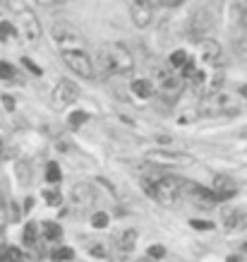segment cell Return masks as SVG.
<instances>
[{"instance_id":"44dd1931","label":"cell","mask_w":247,"mask_h":262,"mask_svg":"<svg viewBox=\"0 0 247 262\" xmlns=\"http://www.w3.org/2000/svg\"><path fill=\"white\" fill-rule=\"evenodd\" d=\"M60 178H62V173H60V166H58L56 161H51V164L46 166V181H48L51 186H56V183H60Z\"/></svg>"},{"instance_id":"e575fe53","label":"cell","mask_w":247,"mask_h":262,"mask_svg":"<svg viewBox=\"0 0 247 262\" xmlns=\"http://www.w3.org/2000/svg\"><path fill=\"white\" fill-rule=\"evenodd\" d=\"M161 5H163V7H180L183 2H161Z\"/></svg>"},{"instance_id":"d4e9b609","label":"cell","mask_w":247,"mask_h":262,"mask_svg":"<svg viewBox=\"0 0 247 262\" xmlns=\"http://www.w3.org/2000/svg\"><path fill=\"white\" fill-rule=\"evenodd\" d=\"M187 60H190V58H187L185 51H175V53L171 56V65L173 68H178V70H183V65H185Z\"/></svg>"},{"instance_id":"4316f807","label":"cell","mask_w":247,"mask_h":262,"mask_svg":"<svg viewBox=\"0 0 247 262\" xmlns=\"http://www.w3.org/2000/svg\"><path fill=\"white\" fill-rule=\"evenodd\" d=\"M92 224H94V228H106L108 226V214L106 212H94Z\"/></svg>"},{"instance_id":"8d00e7d4","label":"cell","mask_w":247,"mask_h":262,"mask_svg":"<svg viewBox=\"0 0 247 262\" xmlns=\"http://www.w3.org/2000/svg\"><path fill=\"white\" fill-rule=\"evenodd\" d=\"M137 262H154V260H149V258H142V260H137Z\"/></svg>"},{"instance_id":"8992f818","label":"cell","mask_w":247,"mask_h":262,"mask_svg":"<svg viewBox=\"0 0 247 262\" xmlns=\"http://www.w3.org/2000/svg\"><path fill=\"white\" fill-rule=\"evenodd\" d=\"M154 169H173V166H192L194 156L185 151H171V150H152L144 156Z\"/></svg>"},{"instance_id":"ac0fdd59","label":"cell","mask_w":247,"mask_h":262,"mask_svg":"<svg viewBox=\"0 0 247 262\" xmlns=\"http://www.w3.org/2000/svg\"><path fill=\"white\" fill-rule=\"evenodd\" d=\"M134 241H137V231H134V228L125 231V233H123V238H120V243H118L120 253H130V250L134 248Z\"/></svg>"},{"instance_id":"9a60e30c","label":"cell","mask_w":247,"mask_h":262,"mask_svg":"<svg viewBox=\"0 0 247 262\" xmlns=\"http://www.w3.org/2000/svg\"><path fill=\"white\" fill-rule=\"evenodd\" d=\"M60 236H62V228H60L56 222H46V224H43V238H46L48 243H58Z\"/></svg>"},{"instance_id":"603a6c76","label":"cell","mask_w":247,"mask_h":262,"mask_svg":"<svg viewBox=\"0 0 247 262\" xmlns=\"http://www.w3.org/2000/svg\"><path fill=\"white\" fill-rule=\"evenodd\" d=\"M87 120H89V113H84V111L70 113V128H79V125H84Z\"/></svg>"},{"instance_id":"9c48e42d","label":"cell","mask_w":247,"mask_h":262,"mask_svg":"<svg viewBox=\"0 0 247 262\" xmlns=\"http://www.w3.org/2000/svg\"><path fill=\"white\" fill-rule=\"evenodd\" d=\"M180 197H190V200H194L197 207H214L218 202L209 187L197 186V183H192V181H180Z\"/></svg>"},{"instance_id":"83f0119b","label":"cell","mask_w":247,"mask_h":262,"mask_svg":"<svg viewBox=\"0 0 247 262\" xmlns=\"http://www.w3.org/2000/svg\"><path fill=\"white\" fill-rule=\"evenodd\" d=\"M163 255H166V248H163V245H152V248H149V253H147V258L154 260V262L161 260Z\"/></svg>"},{"instance_id":"f1b7e54d","label":"cell","mask_w":247,"mask_h":262,"mask_svg":"<svg viewBox=\"0 0 247 262\" xmlns=\"http://www.w3.org/2000/svg\"><path fill=\"white\" fill-rule=\"evenodd\" d=\"M87 250H89V253H94V255H106V250H103L101 241H92V243L87 245Z\"/></svg>"},{"instance_id":"5b68a950","label":"cell","mask_w":247,"mask_h":262,"mask_svg":"<svg viewBox=\"0 0 247 262\" xmlns=\"http://www.w3.org/2000/svg\"><path fill=\"white\" fill-rule=\"evenodd\" d=\"M53 41L58 43L60 53H87V38L67 22H58L53 27Z\"/></svg>"},{"instance_id":"f546056e","label":"cell","mask_w":247,"mask_h":262,"mask_svg":"<svg viewBox=\"0 0 247 262\" xmlns=\"http://www.w3.org/2000/svg\"><path fill=\"white\" fill-rule=\"evenodd\" d=\"M190 224L194 226V228H204V231H211V228H214V224H211V222H202V219H192Z\"/></svg>"},{"instance_id":"d6986e66","label":"cell","mask_w":247,"mask_h":262,"mask_svg":"<svg viewBox=\"0 0 247 262\" xmlns=\"http://www.w3.org/2000/svg\"><path fill=\"white\" fill-rule=\"evenodd\" d=\"M51 258H53V262H70L72 258H75V253H72V248L60 245V248H56V250L51 253Z\"/></svg>"},{"instance_id":"484cf974","label":"cell","mask_w":247,"mask_h":262,"mask_svg":"<svg viewBox=\"0 0 247 262\" xmlns=\"http://www.w3.org/2000/svg\"><path fill=\"white\" fill-rule=\"evenodd\" d=\"M12 37H15L12 22H2V24H0V41H10Z\"/></svg>"},{"instance_id":"e0dca14e","label":"cell","mask_w":247,"mask_h":262,"mask_svg":"<svg viewBox=\"0 0 247 262\" xmlns=\"http://www.w3.org/2000/svg\"><path fill=\"white\" fill-rule=\"evenodd\" d=\"M0 262H24V255H22V250H19V248L7 245V248H2V250H0Z\"/></svg>"},{"instance_id":"30bf717a","label":"cell","mask_w":247,"mask_h":262,"mask_svg":"<svg viewBox=\"0 0 247 262\" xmlns=\"http://www.w3.org/2000/svg\"><path fill=\"white\" fill-rule=\"evenodd\" d=\"M62 60L75 75L84 77V79L94 77V63H92V58L87 53H62Z\"/></svg>"},{"instance_id":"3957f363","label":"cell","mask_w":247,"mask_h":262,"mask_svg":"<svg viewBox=\"0 0 247 262\" xmlns=\"http://www.w3.org/2000/svg\"><path fill=\"white\" fill-rule=\"evenodd\" d=\"M96 65L103 75H130L134 68L132 53L127 46L111 41V43H101L96 51Z\"/></svg>"},{"instance_id":"7c38bea8","label":"cell","mask_w":247,"mask_h":262,"mask_svg":"<svg viewBox=\"0 0 247 262\" xmlns=\"http://www.w3.org/2000/svg\"><path fill=\"white\" fill-rule=\"evenodd\" d=\"M154 5L152 2H144V0H132L130 2V17H132L134 27H139V29H144L154 17Z\"/></svg>"},{"instance_id":"ba28073f","label":"cell","mask_w":247,"mask_h":262,"mask_svg":"<svg viewBox=\"0 0 247 262\" xmlns=\"http://www.w3.org/2000/svg\"><path fill=\"white\" fill-rule=\"evenodd\" d=\"M156 92L161 94V99L166 104H175L178 96L183 94V79L175 75V73H161L158 75V84H156Z\"/></svg>"},{"instance_id":"2e32d148","label":"cell","mask_w":247,"mask_h":262,"mask_svg":"<svg viewBox=\"0 0 247 262\" xmlns=\"http://www.w3.org/2000/svg\"><path fill=\"white\" fill-rule=\"evenodd\" d=\"M132 92L139 96V99H149L154 94V87L149 79H134L132 82Z\"/></svg>"},{"instance_id":"1f68e13d","label":"cell","mask_w":247,"mask_h":262,"mask_svg":"<svg viewBox=\"0 0 247 262\" xmlns=\"http://www.w3.org/2000/svg\"><path fill=\"white\" fill-rule=\"evenodd\" d=\"M22 63H24V65H27V68H29V70H31V73H34V75H41V70H38V65H34V63H31V60H29V58H24V60H22Z\"/></svg>"},{"instance_id":"d590c367","label":"cell","mask_w":247,"mask_h":262,"mask_svg":"<svg viewBox=\"0 0 247 262\" xmlns=\"http://www.w3.org/2000/svg\"><path fill=\"white\" fill-rule=\"evenodd\" d=\"M228 262H243V258H238V255H230Z\"/></svg>"},{"instance_id":"5bb4252c","label":"cell","mask_w":247,"mask_h":262,"mask_svg":"<svg viewBox=\"0 0 247 262\" xmlns=\"http://www.w3.org/2000/svg\"><path fill=\"white\" fill-rule=\"evenodd\" d=\"M94 187L87 186V183H77L75 187H72V200H75V205L79 207H87L94 202Z\"/></svg>"},{"instance_id":"4dcf8cb0","label":"cell","mask_w":247,"mask_h":262,"mask_svg":"<svg viewBox=\"0 0 247 262\" xmlns=\"http://www.w3.org/2000/svg\"><path fill=\"white\" fill-rule=\"evenodd\" d=\"M2 228H5V202L0 197V236H2Z\"/></svg>"},{"instance_id":"d6a6232c","label":"cell","mask_w":247,"mask_h":262,"mask_svg":"<svg viewBox=\"0 0 247 262\" xmlns=\"http://www.w3.org/2000/svg\"><path fill=\"white\" fill-rule=\"evenodd\" d=\"M2 104L7 106V111H12V109H15V99H12V96H7V94L2 96Z\"/></svg>"},{"instance_id":"52a82bcc","label":"cell","mask_w":247,"mask_h":262,"mask_svg":"<svg viewBox=\"0 0 247 262\" xmlns=\"http://www.w3.org/2000/svg\"><path fill=\"white\" fill-rule=\"evenodd\" d=\"M77 99H79V87L65 77V79L58 82L56 89H53V109H56V111H62V109L72 106Z\"/></svg>"},{"instance_id":"836d02e7","label":"cell","mask_w":247,"mask_h":262,"mask_svg":"<svg viewBox=\"0 0 247 262\" xmlns=\"http://www.w3.org/2000/svg\"><path fill=\"white\" fill-rule=\"evenodd\" d=\"M240 10H243V24H245V27H247V5H243Z\"/></svg>"},{"instance_id":"277c9868","label":"cell","mask_w":247,"mask_h":262,"mask_svg":"<svg viewBox=\"0 0 247 262\" xmlns=\"http://www.w3.org/2000/svg\"><path fill=\"white\" fill-rule=\"evenodd\" d=\"M12 27H15V37L22 41L24 48H34L38 41H41V24H38V17L31 10L22 7L17 15H15Z\"/></svg>"},{"instance_id":"7a4b0ae2","label":"cell","mask_w":247,"mask_h":262,"mask_svg":"<svg viewBox=\"0 0 247 262\" xmlns=\"http://www.w3.org/2000/svg\"><path fill=\"white\" fill-rule=\"evenodd\" d=\"M142 190L147 197H152L154 202L163 207H173L180 200V178L168 176L163 171H149L144 178H142Z\"/></svg>"},{"instance_id":"6da1fadb","label":"cell","mask_w":247,"mask_h":262,"mask_svg":"<svg viewBox=\"0 0 247 262\" xmlns=\"http://www.w3.org/2000/svg\"><path fill=\"white\" fill-rule=\"evenodd\" d=\"M247 106V87H218L204 94L202 115H235Z\"/></svg>"},{"instance_id":"4fadbf2b","label":"cell","mask_w":247,"mask_h":262,"mask_svg":"<svg viewBox=\"0 0 247 262\" xmlns=\"http://www.w3.org/2000/svg\"><path fill=\"white\" fill-rule=\"evenodd\" d=\"M211 192H214V197L221 202H226L230 200L235 192H238V186H235V181L228 178V176H216V181H214V187H211Z\"/></svg>"},{"instance_id":"7402d4cb","label":"cell","mask_w":247,"mask_h":262,"mask_svg":"<svg viewBox=\"0 0 247 262\" xmlns=\"http://www.w3.org/2000/svg\"><path fill=\"white\" fill-rule=\"evenodd\" d=\"M0 79H5V82H12V79H17V68L2 60V63H0Z\"/></svg>"},{"instance_id":"8fae6325","label":"cell","mask_w":247,"mask_h":262,"mask_svg":"<svg viewBox=\"0 0 247 262\" xmlns=\"http://www.w3.org/2000/svg\"><path fill=\"white\" fill-rule=\"evenodd\" d=\"M199 60L207 65V68H218L223 63V51H221V43L214 41V38H204L199 43Z\"/></svg>"},{"instance_id":"ffe728a7","label":"cell","mask_w":247,"mask_h":262,"mask_svg":"<svg viewBox=\"0 0 247 262\" xmlns=\"http://www.w3.org/2000/svg\"><path fill=\"white\" fill-rule=\"evenodd\" d=\"M38 241V224H27V228H24V243L29 245V248H34Z\"/></svg>"},{"instance_id":"cb8c5ba5","label":"cell","mask_w":247,"mask_h":262,"mask_svg":"<svg viewBox=\"0 0 247 262\" xmlns=\"http://www.w3.org/2000/svg\"><path fill=\"white\" fill-rule=\"evenodd\" d=\"M43 197H46V202H48V205H53V207H58L60 202H62V195L58 192L56 187H48V190H43Z\"/></svg>"}]
</instances>
